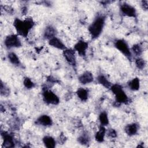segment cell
Wrapping results in <instances>:
<instances>
[{"label":"cell","instance_id":"6da1fadb","mask_svg":"<svg viewBox=\"0 0 148 148\" xmlns=\"http://www.w3.org/2000/svg\"><path fill=\"white\" fill-rule=\"evenodd\" d=\"M35 25V22L31 17H27L24 20L16 18L13 26L18 36L26 38Z\"/></svg>","mask_w":148,"mask_h":148},{"label":"cell","instance_id":"7a4b0ae2","mask_svg":"<svg viewBox=\"0 0 148 148\" xmlns=\"http://www.w3.org/2000/svg\"><path fill=\"white\" fill-rule=\"evenodd\" d=\"M105 17L103 15L99 14L90 24L88 30L92 39H97L101 35L105 24Z\"/></svg>","mask_w":148,"mask_h":148},{"label":"cell","instance_id":"3957f363","mask_svg":"<svg viewBox=\"0 0 148 148\" xmlns=\"http://www.w3.org/2000/svg\"><path fill=\"white\" fill-rule=\"evenodd\" d=\"M111 91L114 95L116 102L119 104H127L129 102V98L123 87L119 84H112L110 88Z\"/></svg>","mask_w":148,"mask_h":148},{"label":"cell","instance_id":"277c9868","mask_svg":"<svg viewBox=\"0 0 148 148\" xmlns=\"http://www.w3.org/2000/svg\"><path fill=\"white\" fill-rule=\"evenodd\" d=\"M114 47L126 58L131 60L132 53L127 42L123 39H119L114 42Z\"/></svg>","mask_w":148,"mask_h":148},{"label":"cell","instance_id":"5b68a950","mask_svg":"<svg viewBox=\"0 0 148 148\" xmlns=\"http://www.w3.org/2000/svg\"><path fill=\"white\" fill-rule=\"evenodd\" d=\"M42 97L43 101L48 105H57L60 103L59 97L51 90L43 88Z\"/></svg>","mask_w":148,"mask_h":148},{"label":"cell","instance_id":"8992f818","mask_svg":"<svg viewBox=\"0 0 148 148\" xmlns=\"http://www.w3.org/2000/svg\"><path fill=\"white\" fill-rule=\"evenodd\" d=\"M4 45L6 48L12 49L18 48L21 46L22 43L17 34H10L5 37Z\"/></svg>","mask_w":148,"mask_h":148},{"label":"cell","instance_id":"52a82bcc","mask_svg":"<svg viewBox=\"0 0 148 148\" xmlns=\"http://www.w3.org/2000/svg\"><path fill=\"white\" fill-rule=\"evenodd\" d=\"M120 10L121 13L124 16L132 18H136L137 16L136 9L131 5L126 2H123L120 5Z\"/></svg>","mask_w":148,"mask_h":148},{"label":"cell","instance_id":"ba28073f","mask_svg":"<svg viewBox=\"0 0 148 148\" xmlns=\"http://www.w3.org/2000/svg\"><path fill=\"white\" fill-rule=\"evenodd\" d=\"M1 136L3 139V146L6 148L14 147L15 146V139L12 134L9 132L1 131Z\"/></svg>","mask_w":148,"mask_h":148},{"label":"cell","instance_id":"9c48e42d","mask_svg":"<svg viewBox=\"0 0 148 148\" xmlns=\"http://www.w3.org/2000/svg\"><path fill=\"white\" fill-rule=\"evenodd\" d=\"M62 54L67 62L73 66L76 65V51L73 49L66 48L62 50Z\"/></svg>","mask_w":148,"mask_h":148},{"label":"cell","instance_id":"30bf717a","mask_svg":"<svg viewBox=\"0 0 148 148\" xmlns=\"http://www.w3.org/2000/svg\"><path fill=\"white\" fill-rule=\"evenodd\" d=\"M88 47V42L83 40H79L74 45L73 49L79 54V56L84 57L86 56L87 50Z\"/></svg>","mask_w":148,"mask_h":148},{"label":"cell","instance_id":"8fae6325","mask_svg":"<svg viewBox=\"0 0 148 148\" xmlns=\"http://www.w3.org/2000/svg\"><path fill=\"white\" fill-rule=\"evenodd\" d=\"M35 123L43 127H50L53 124V120L50 116L47 114H42L39 116L35 121Z\"/></svg>","mask_w":148,"mask_h":148},{"label":"cell","instance_id":"7c38bea8","mask_svg":"<svg viewBox=\"0 0 148 148\" xmlns=\"http://www.w3.org/2000/svg\"><path fill=\"white\" fill-rule=\"evenodd\" d=\"M79 82L83 85H86L89 83H91L94 80V76L92 73L88 71H86L84 72L79 76Z\"/></svg>","mask_w":148,"mask_h":148},{"label":"cell","instance_id":"4fadbf2b","mask_svg":"<svg viewBox=\"0 0 148 148\" xmlns=\"http://www.w3.org/2000/svg\"><path fill=\"white\" fill-rule=\"evenodd\" d=\"M49 45L56 49H57L58 50H64L67 47H66L65 45L63 43V42L57 37L55 36L50 40H49Z\"/></svg>","mask_w":148,"mask_h":148},{"label":"cell","instance_id":"5bb4252c","mask_svg":"<svg viewBox=\"0 0 148 148\" xmlns=\"http://www.w3.org/2000/svg\"><path fill=\"white\" fill-rule=\"evenodd\" d=\"M139 130V125L135 123L127 124L124 128V131L128 136H134L136 135Z\"/></svg>","mask_w":148,"mask_h":148},{"label":"cell","instance_id":"9a60e30c","mask_svg":"<svg viewBox=\"0 0 148 148\" xmlns=\"http://www.w3.org/2000/svg\"><path fill=\"white\" fill-rule=\"evenodd\" d=\"M106 130L105 126L100 125L98 130L95 134V139L99 143H102L104 141L105 136L106 135Z\"/></svg>","mask_w":148,"mask_h":148},{"label":"cell","instance_id":"2e32d148","mask_svg":"<svg viewBox=\"0 0 148 148\" xmlns=\"http://www.w3.org/2000/svg\"><path fill=\"white\" fill-rule=\"evenodd\" d=\"M57 34L56 29L52 25H48L45 28L43 33V36L45 39L50 40L56 36Z\"/></svg>","mask_w":148,"mask_h":148},{"label":"cell","instance_id":"e0dca14e","mask_svg":"<svg viewBox=\"0 0 148 148\" xmlns=\"http://www.w3.org/2000/svg\"><path fill=\"white\" fill-rule=\"evenodd\" d=\"M97 80L99 84L106 88H110L112 85V83L103 74L99 75L97 78Z\"/></svg>","mask_w":148,"mask_h":148},{"label":"cell","instance_id":"ac0fdd59","mask_svg":"<svg viewBox=\"0 0 148 148\" xmlns=\"http://www.w3.org/2000/svg\"><path fill=\"white\" fill-rule=\"evenodd\" d=\"M77 97L81 101L86 102L88 98V91L83 87H80L76 91Z\"/></svg>","mask_w":148,"mask_h":148},{"label":"cell","instance_id":"d6986e66","mask_svg":"<svg viewBox=\"0 0 148 148\" xmlns=\"http://www.w3.org/2000/svg\"><path fill=\"white\" fill-rule=\"evenodd\" d=\"M44 145L48 148H54L56 145V141L54 138L51 136H45L42 139Z\"/></svg>","mask_w":148,"mask_h":148},{"label":"cell","instance_id":"ffe728a7","mask_svg":"<svg viewBox=\"0 0 148 148\" xmlns=\"http://www.w3.org/2000/svg\"><path fill=\"white\" fill-rule=\"evenodd\" d=\"M129 88L134 91H138L140 88V80L138 77H136L130 80L128 83Z\"/></svg>","mask_w":148,"mask_h":148},{"label":"cell","instance_id":"44dd1931","mask_svg":"<svg viewBox=\"0 0 148 148\" xmlns=\"http://www.w3.org/2000/svg\"><path fill=\"white\" fill-rule=\"evenodd\" d=\"M8 58L9 61L14 65L19 66L21 64L20 60L17 55L14 52H10L8 54Z\"/></svg>","mask_w":148,"mask_h":148},{"label":"cell","instance_id":"7402d4cb","mask_svg":"<svg viewBox=\"0 0 148 148\" xmlns=\"http://www.w3.org/2000/svg\"><path fill=\"white\" fill-rule=\"evenodd\" d=\"M98 119H99L101 125L105 127L108 125L109 123L108 113L105 111H103L100 113V114H99Z\"/></svg>","mask_w":148,"mask_h":148},{"label":"cell","instance_id":"603a6c76","mask_svg":"<svg viewBox=\"0 0 148 148\" xmlns=\"http://www.w3.org/2000/svg\"><path fill=\"white\" fill-rule=\"evenodd\" d=\"M90 141L89 135L87 133H83L77 138V142L82 145H87Z\"/></svg>","mask_w":148,"mask_h":148},{"label":"cell","instance_id":"cb8c5ba5","mask_svg":"<svg viewBox=\"0 0 148 148\" xmlns=\"http://www.w3.org/2000/svg\"><path fill=\"white\" fill-rule=\"evenodd\" d=\"M0 93L2 96L8 97L10 94L9 88L1 80L0 87Z\"/></svg>","mask_w":148,"mask_h":148},{"label":"cell","instance_id":"d4e9b609","mask_svg":"<svg viewBox=\"0 0 148 148\" xmlns=\"http://www.w3.org/2000/svg\"><path fill=\"white\" fill-rule=\"evenodd\" d=\"M23 84L24 87L28 90L34 88L35 87V83L28 77H25L23 80Z\"/></svg>","mask_w":148,"mask_h":148},{"label":"cell","instance_id":"484cf974","mask_svg":"<svg viewBox=\"0 0 148 148\" xmlns=\"http://www.w3.org/2000/svg\"><path fill=\"white\" fill-rule=\"evenodd\" d=\"M135 64L136 68L140 70L143 69L146 66V61L144 59L140 57H138L135 60Z\"/></svg>","mask_w":148,"mask_h":148},{"label":"cell","instance_id":"4316f807","mask_svg":"<svg viewBox=\"0 0 148 148\" xmlns=\"http://www.w3.org/2000/svg\"><path fill=\"white\" fill-rule=\"evenodd\" d=\"M131 50L133 52V53L136 56H140L142 53H143V49L142 46L137 43V44H135L133 45V46L131 48Z\"/></svg>","mask_w":148,"mask_h":148},{"label":"cell","instance_id":"83f0119b","mask_svg":"<svg viewBox=\"0 0 148 148\" xmlns=\"http://www.w3.org/2000/svg\"><path fill=\"white\" fill-rule=\"evenodd\" d=\"M106 135H107L109 138H115L117 137V132L114 129L110 128L108 131L106 130Z\"/></svg>","mask_w":148,"mask_h":148},{"label":"cell","instance_id":"f1b7e54d","mask_svg":"<svg viewBox=\"0 0 148 148\" xmlns=\"http://www.w3.org/2000/svg\"><path fill=\"white\" fill-rule=\"evenodd\" d=\"M3 9H4V10H5L6 12L10 14H12L14 12L13 8H12L10 6H8V5L3 6Z\"/></svg>","mask_w":148,"mask_h":148},{"label":"cell","instance_id":"f546056e","mask_svg":"<svg viewBox=\"0 0 148 148\" xmlns=\"http://www.w3.org/2000/svg\"><path fill=\"white\" fill-rule=\"evenodd\" d=\"M141 6L144 10H147L148 8V1H141Z\"/></svg>","mask_w":148,"mask_h":148}]
</instances>
